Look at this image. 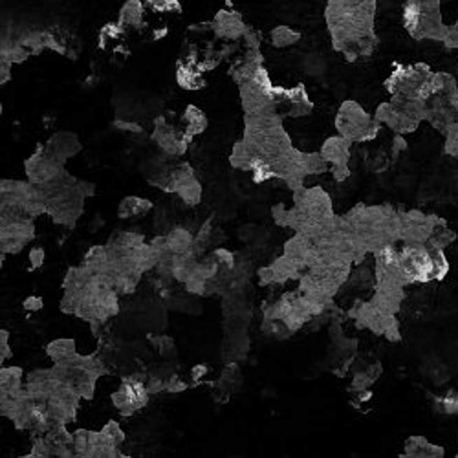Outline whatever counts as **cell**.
<instances>
[{"mask_svg":"<svg viewBox=\"0 0 458 458\" xmlns=\"http://www.w3.org/2000/svg\"><path fill=\"white\" fill-rule=\"evenodd\" d=\"M376 0H328L325 19L334 50L349 61L367 57L376 48Z\"/></svg>","mask_w":458,"mask_h":458,"instance_id":"obj_1","label":"cell"},{"mask_svg":"<svg viewBox=\"0 0 458 458\" xmlns=\"http://www.w3.org/2000/svg\"><path fill=\"white\" fill-rule=\"evenodd\" d=\"M37 187L46 202V215L52 216L55 224L67 228L76 225L85 209V198L94 195L92 183L77 180L70 172H64L57 180Z\"/></svg>","mask_w":458,"mask_h":458,"instance_id":"obj_2","label":"cell"},{"mask_svg":"<svg viewBox=\"0 0 458 458\" xmlns=\"http://www.w3.org/2000/svg\"><path fill=\"white\" fill-rule=\"evenodd\" d=\"M401 20L410 37L444 41L445 28L440 17V0H407Z\"/></svg>","mask_w":458,"mask_h":458,"instance_id":"obj_3","label":"cell"},{"mask_svg":"<svg viewBox=\"0 0 458 458\" xmlns=\"http://www.w3.org/2000/svg\"><path fill=\"white\" fill-rule=\"evenodd\" d=\"M380 125L382 123L376 118H370L356 101H345L335 118V129L339 136H343L352 144L376 138Z\"/></svg>","mask_w":458,"mask_h":458,"instance_id":"obj_4","label":"cell"},{"mask_svg":"<svg viewBox=\"0 0 458 458\" xmlns=\"http://www.w3.org/2000/svg\"><path fill=\"white\" fill-rule=\"evenodd\" d=\"M25 171L28 181H32L34 186H44L48 181L61 178L67 169H64V162L53 156L46 145H39L37 151L25 162Z\"/></svg>","mask_w":458,"mask_h":458,"instance_id":"obj_5","label":"cell"},{"mask_svg":"<svg viewBox=\"0 0 458 458\" xmlns=\"http://www.w3.org/2000/svg\"><path fill=\"white\" fill-rule=\"evenodd\" d=\"M147 377L139 376V374H132V376L125 377L121 382V387L112 394V403L123 416H132L136 410L144 409L148 401V391H147Z\"/></svg>","mask_w":458,"mask_h":458,"instance_id":"obj_6","label":"cell"},{"mask_svg":"<svg viewBox=\"0 0 458 458\" xmlns=\"http://www.w3.org/2000/svg\"><path fill=\"white\" fill-rule=\"evenodd\" d=\"M34 218L2 220L0 228V248L2 254H19L29 240L34 239Z\"/></svg>","mask_w":458,"mask_h":458,"instance_id":"obj_7","label":"cell"},{"mask_svg":"<svg viewBox=\"0 0 458 458\" xmlns=\"http://www.w3.org/2000/svg\"><path fill=\"white\" fill-rule=\"evenodd\" d=\"M153 141L169 156H181V154H186L187 147L193 141V136H189L186 130H178L176 127H171L165 121V118H158L154 121Z\"/></svg>","mask_w":458,"mask_h":458,"instance_id":"obj_8","label":"cell"},{"mask_svg":"<svg viewBox=\"0 0 458 458\" xmlns=\"http://www.w3.org/2000/svg\"><path fill=\"white\" fill-rule=\"evenodd\" d=\"M350 145H352V141H349L343 136H332L321 147V156L325 158L328 165H332V172H334V178L338 181L347 180V176H349Z\"/></svg>","mask_w":458,"mask_h":458,"instance_id":"obj_9","label":"cell"},{"mask_svg":"<svg viewBox=\"0 0 458 458\" xmlns=\"http://www.w3.org/2000/svg\"><path fill=\"white\" fill-rule=\"evenodd\" d=\"M209 28L213 34L222 41H240L244 35L248 34L249 28L244 22L242 15L233 10H218L213 20L209 22Z\"/></svg>","mask_w":458,"mask_h":458,"instance_id":"obj_10","label":"cell"},{"mask_svg":"<svg viewBox=\"0 0 458 458\" xmlns=\"http://www.w3.org/2000/svg\"><path fill=\"white\" fill-rule=\"evenodd\" d=\"M176 83L183 90H202L207 81L205 74L198 67V59L195 55L181 59L176 67Z\"/></svg>","mask_w":458,"mask_h":458,"instance_id":"obj_11","label":"cell"},{"mask_svg":"<svg viewBox=\"0 0 458 458\" xmlns=\"http://www.w3.org/2000/svg\"><path fill=\"white\" fill-rule=\"evenodd\" d=\"M44 145H46V148H48L53 156L59 158V160L64 163H67V160H70V158L76 156V154L81 151V139L77 138L76 132H70V130L55 132Z\"/></svg>","mask_w":458,"mask_h":458,"instance_id":"obj_12","label":"cell"},{"mask_svg":"<svg viewBox=\"0 0 458 458\" xmlns=\"http://www.w3.org/2000/svg\"><path fill=\"white\" fill-rule=\"evenodd\" d=\"M145 2L144 0H127L120 10V22L125 28H139L144 25L145 17Z\"/></svg>","mask_w":458,"mask_h":458,"instance_id":"obj_13","label":"cell"},{"mask_svg":"<svg viewBox=\"0 0 458 458\" xmlns=\"http://www.w3.org/2000/svg\"><path fill=\"white\" fill-rule=\"evenodd\" d=\"M444 447H438V445L431 444L429 440L424 438V436H410L405 442V454L407 457H444Z\"/></svg>","mask_w":458,"mask_h":458,"instance_id":"obj_14","label":"cell"},{"mask_svg":"<svg viewBox=\"0 0 458 458\" xmlns=\"http://www.w3.org/2000/svg\"><path fill=\"white\" fill-rule=\"evenodd\" d=\"M25 389L22 370L19 367H2L0 370V396H15Z\"/></svg>","mask_w":458,"mask_h":458,"instance_id":"obj_15","label":"cell"},{"mask_svg":"<svg viewBox=\"0 0 458 458\" xmlns=\"http://www.w3.org/2000/svg\"><path fill=\"white\" fill-rule=\"evenodd\" d=\"M99 444V431L92 433V431L79 429L74 433V449H76V457H94L96 458V449Z\"/></svg>","mask_w":458,"mask_h":458,"instance_id":"obj_16","label":"cell"},{"mask_svg":"<svg viewBox=\"0 0 458 458\" xmlns=\"http://www.w3.org/2000/svg\"><path fill=\"white\" fill-rule=\"evenodd\" d=\"M165 242H167V248L171 249L172 255L187 254V251L193 249L195 235L191 231H187L186 228H174L165 235Z\"/></svg>","mask_w":458,"mask_h":458,"instance_id":"obj_17","label":"cell"},{"mask_svg":"<svg viewBox=\"0 0 458 458\" xmlns=\"http://www.w3.org/2000/svg\"><path fill=\"white\" fill-rule=\"evenodd\" d=\"M181 118H183V130H186L189 136H193V138L198 136V134L205 132L207 125H209L207 116L195 105H187Z\"/></svg>","mask_w":458,"mask_h":458,"instance_id":"obj_18","label":"cell"},{"mask_svg":"<svg viewBox=\"0 0 458 458\" xmlns=\"http://www.w3.org/2000/svg\"><path fill=\"white\" fill-rule=\"evenodd\" d=\"M153 209V204L145 198H139V196H127L120 202V207H118V216L121 220L134 218V216H141L145 213Z\"/></svg>","mask_w":458,"mask_h":458,"instance_id":"obj_19","label":"cell"},{"mask_svg":"<svg viewBox=\"0 0 458 458\" xmlns=\"http://www.w3.org/2000/svg\"><path fill=\"white\" fill-rule=\"evenodd\" d=\"M46 354L48 358L52 359L53 363L64 361V359H70L72 356H76V341L70 338H61V339H53L52 343H48L46 347Z\"/></svg>","mask_w":458,"mask_h":458,"instance_id":"obj_20","label":"cell"},{"mask_svg":"<svg viewBox=\"0 0 458 458\" xmlns=\"http://www.w3.org/2000/svg\"><path fill=\"white\" fill-rule=\"evenodd\" d=\"M270 39H272L273 46H277V48H288V46L296 44L297 41L301 39V34L296 32V29H291L290 26H277V28L272 29Z\"/></svg>","mask_w":458,"mask_h":458,"instance_id":"obj_21","label":"cell"},{"mask_svg":"<svg viewBox=\"0 0 458 458\" xmlns=\"http://www.w3.org/2000/svg\"><path fill=\"white\" fill-rule=\"evenodd\" d=\"M145 8L154 13H167V15H180L181 4L180 0H144Z\"/></svg>","mask_w":458,"mask_h":458,"instance_id":"obj_22","label":"cell"},{"mask_svg":"<svg viewBox=\"0 0 458 458\" xmlns=\"http://www.w3.org/2000/svg\"><path fill=\"white\" fill-rule=\"evenodd\" d=\"M144 242H145L144 235L129 233V231L118 233L114 239L110 240L112 246H116V248H121V249H134V248H138L139 244H144Z\"/></svg>","mask_w":458,"mask_h":458,"instance_id":"obj_23","label":"cell"},{"mask_svg":"<svg viewBox=\"0 0 458 458\" xmlns=\"http://www.w3.org/2000/svg\"><path fill=\"white\" fill-rule=\"evenodd\" d=\"M211 242V222L207 220L200 229H198V233L195 235V242H193V251H195L196 257H200L204 254L205 249L209 248Z\"/></svg>","mask_w":458,"mask_h":458,"instance_id":"obj_24","label":"cell"},{"mask_svg":"<svg viewBox=\"0 0 458 458\" xmlns=\"http://www.w3.org/2000/svg\"><path fill=\"white\" fill-rule=\"evenodd\" d=\"M444 132H445V136H447V141H445V151H447V154H453V156H457L458 154V121H454V123L449 125Z\"/></svg>","mask_w":458,"mask_h":458,"instance_id":"obj_25","label":"cell"},{"mask_svg":"<svg viewBox=\"0 0 458 458\" xmlns=\"http://www.w3.org/2000/svg\"><path fill=\"white\" fill-rule=\"evenodd\" d=\"M154 347L162 356H174V350H176V345L172 341V338H167V335H158V338L153 339Z\"/></svg>","mask_w":458,"mask_h":458,"instance_id":"obj_26","label":"cell"},{"mask_svg":"<svg viewBox=\"0 0 458 458\" xmlns=\"http://www.w3.org/2000/svg\"><path fill=\"white\" fill-rule=\"evenodd\" d=\"M213 255H215V258L218 261L220 268H225V270H233L235 264H237V255L233 254V251H229V249H224V248H218L213 251Z\"/></svg>","mask_w":458,"mask_h":458,"instance_id":"obj_27","label":"cell"},{"mask_svg":"<svg viewBox=\"0 0 458 458\" xmlns=\"http://www.w3.org/2000/svg\"><path fill=\"white\" fill-rule=\"evenodd\" d=\"M29 457H53V449H52V444H50L48 440H46V436L44 438H35L34 442V447H32V454Z\"/></svg>","mask_w":458,"mask_h":458,"instance_id":"obj_28","label":"cell"},{"mask_svg":"<svg viewBox=\"0 0 458 458\" xmlns=\"http://www.w3.org/2000/svg\"><path fill=\"white\" fill-rule=\"evenodd\" d=\"M11 358V347H10V332L8 330H0V361L4 365L6 359Z\"/></svg>","mask_w":458,"mask_h":458,"instance_id":"obj_29","label":"cell"},{"mask_svg":"<svg viewBox=\"0 0 458 458\" xmlns=\"http://www.w3.org/2000/svg\"><path fill=\"white\" fill-rule=\"evenodd\" d=\"M165 382H167V383H165V392H171V394H176V392H183L187 389V383L181 382V380L176 376V374H174V376H171V377H167Z\"/></svg>","mask_w":458,"mask_h":458,"instance_id":"obj_30","label":"cell"},{"mask_svg":"<svg viewBox=\"0 0 458 458\" xmlns=\"http://www.w3.org/2000/svg\"><path fill=\"white\" fill-rule=\"evenodd\" d=\"M165 380H160V377H147V382H145V385H147V391L151 396H154V394H158V392H163L165 391Z\"/></svg>","mask_w":458,"mask_h":458,"instance_id":"obj_31","label":"cell"},{"mask_svg":"<svg viewBox=\"0 0 458 458\" xmlns=\"http://www.w3.org/2000/svg\"><path fill=\"white\" fill-rule=\"evenodd\" d=\"M43 306L44 301L41 296H29L26 297L25 303H22V308H25L26 312H39L43 310Z\"/></svg>","mask_w":458,"mask_h":458,"instance_id":"obj_32","label":"cell"},{"mask_svg":"<svg viewBox=\"0 0 458 458\" xmlns=\"http://www.w3.org/2000/svg\"><path fill=\"white\" fill-rule=\"evenodd\" d=\"M46 261V251L43 248H34L29 251V263H32V268H41Z\"/></svg>","mask_w":458,"mask_h":458,"instance_id":"obj_33","label":"cell"},{"mask_svg":"<svg viewBox=\"0 0 458 458\" xmlns=\"http://www.w3.org/2000/svg\"><path fill=\"white\" fill-rule=\"evenodd\" d=\"M442 409H444V412H457L458 398H454L453 394H451V396H445L444 400H442Z\"/></svg>","mask_w":458,"mask_h":458,"instance_id":"obj_34","label":"cell"},{"mask_svg":"<svg viewBox=\"0 0 458 458\" xmlns=\"http://www.w3.org/2000/svg\"><path fill=\"white\" fill-rule=\"evenodd\" d=\"M207 373H209V367H207V365H196L191 370V376L195 382H200V380H204V377L207 376Z\"/></svg>","mask_w":458,"mask_h":458,"instance_id":"obj_35","label":"cell"}]
</instances>
